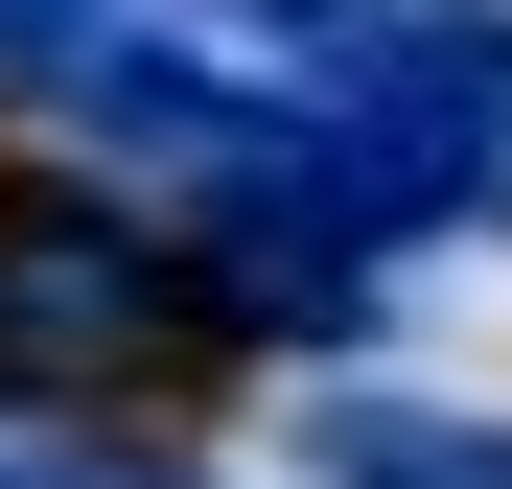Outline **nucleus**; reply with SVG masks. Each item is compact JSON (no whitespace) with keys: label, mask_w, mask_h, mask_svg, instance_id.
<instances>
[{"label":"nucleus","mask_w":512,"mask_h":489,"mask_svg":"<svg viewBox=\"0 0 512 489\" xmlns=\"http://www.w3.org/2000/svg\"><path fill=\"white\" fill-rule=\"evenodd\" d=\"M280 117L373 187V233H512V0H326L280 47Z\"/></svg>","instance_id":"nucleus-1"},{"label":"nucleus","mask_w":512,"mask_h":489,"mask_svg":"<svg viewBox=\"0 0 512 489\" xmlns=\"http://www.w3.org/2000/svg\"><path fill=\"white\" fill-rule=\"evenodd\" d=\"M163 326H187L163 210H70V187H24V210H0V396H117Z\"/></svg>","instance_id":"nucleus-2"},{"label":"nucleus","mask_w":512,"mask_h":489,"mask_svg":"<svg viewBox=\"0 0 512 489\" xmlns=\"http://www.w3.org/2000/svg\"><path fill=\"white\" fill-rule=\"evenodd\" d=\"M326 489H512V420H443V396H350V420H303Z\"/></svg>","instance_id":"nucleus-3"},{"label":"nucleus","mask_w":512,"mask_h":489,"mask_svg":"<svg viewBox=\"0 0 512 489\" xmlns=\"http://www.w3.org/2000/svg\"><path fill=\"white\" fill-rule=\"evenodd\" d=\"M94 489H187V466H94Z\"/></svg>","instance_id":"nucleus-4"},{"label":"nucleus","mask_w":512,"mask_h":489,"mask_svg":"<svg viewBox=\"0 0 512 489\" xmlns=\"http://www.w3.org/2000/svg\"><path fill=\"white\" fill-rule=\"evenodd\" d=\"M0 489H47V466H24V443H0Z\"/></svg>","instance_id":"nucleus-5"}]
</instances>
